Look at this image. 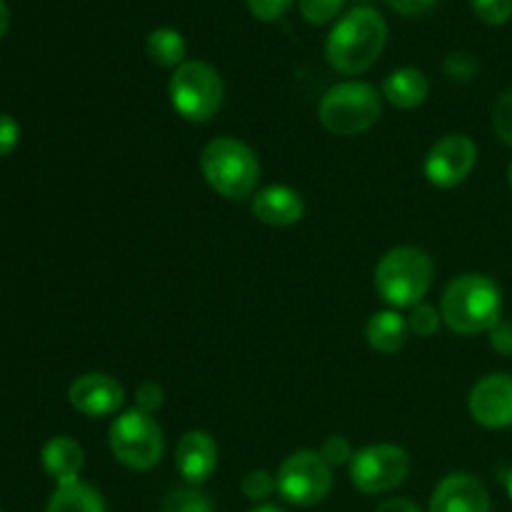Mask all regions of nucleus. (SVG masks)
<instances>
[{
  "label": "nucleus",
  "mask_w": 512,
  "mask_h": 512,
  "mask_svg": "<svg viewBox=\"0 0 512 512\" xmlns=\"http://www.w3.org/2000/svg\"><path fill=\"white\" fill-rule=\"evenodd\" d=\"M388 45V23L375 8H353L335 23L325 40V60L340 75H363Z\"/></svg>",
  "instance_id": "1"
},
{
  "label": "nucleus",
  "mask_w": 512,
  "mask_h": 512,
  "mask_svg": "<svg viewBox=\"0 0 512 512\" xmlns=\"http://www.w3.org/2000/svg\"><path fill=\"white\" fill-rule=\"evenodd\" d=\"M440 315L458 335L490 333L503 320V290L490 275L463 273L445 285Z\"/></svg>",
  "instance_id": "2"
},
{
  "label": "nucleus",
  "mask_w": 512,
  "mask_h": 512,
  "mask_svg": "<svg viewBox=\"0 0 512 512\" xmlns=\"http://www.w3.org/2000/svg\"><path fill=\"white\" fill-rule=\"evenodd\" d=\"M200 173L210 190L225 200H250L258 193L260 160L258 153L233 135L210 140L200 153Z\"/></svg>",
  "instance_id": "3"
},
{
  "label": "nucleus",
  "mask_w": 512,
  "mask_h": 512,
  "mask_svg": "<svg viewBox=\"0 0 512 512\" xmlns=\"http://www.w3.org/2000/svg\"><path fill=\"white\" fill-rule=\"evenodd\" d=\"M435 280V263L418 245H398L375 265L373 283L388 308L405 310L423 303Z\"/></svg>",
  "instance_id": "4"
},
{
  "label": "nucleus",
  "mask_w": 512,
  "mask_h": 512,
  "mask_svg": "<svg viewBox=\"0 0 512 512\" xmlns=\"http://www.w3.org/2000/svg\"><path fill=\"white\" fill-rule=\"evenodd\" d=\"M383 113V95L365 80H345L328 88L320 98L318 118L328 133L338 138L368 133Z\"/></svg>",
  "instance_id": "5"
},
{
  "label": "nucleus",
  "mask_w": 512,
  "mask_h": 512,
  "mask_svg": "<svg viewBox=\"0 0 512 512\" xmlns=\"http://www.w3.org/2000/svg\"><path fill=\"white\" fill-rule=\"evenodd\" d=\"M168 98L175 113L188 123H208L220 113L225 100V83L218 68L205 60H185L173 70Z\"/></svg>",
  "instance_id": "6"
},
{
  "label": "nucleus",
  "mask_w": 512,
  "mask_h": 512,
  "mask_svg": "<svg viewBox=\"0 0 512 512\" xmlns=\"http://www.w3.org/2000/svg\"><path fill=\"white\" fill-rule=\"evenodd\" d=\"M108 445L120 465L135 473H148L163 460L165 433L155 415L130 408L115 415L110 423Z\"/></svg>",
  "instance_id": "7"
},
{
  "label": "nucleus",
  "mask_w": 512,
  "mask_h": 512,
  "mask_svg": "<svg viewBox=\"0 0 512 512\" xmlns=\"http://www.w3.org/2000/svg\"><path fill=\"white\" fill-rule=\"evenodd\" d=\"M278 495L295 508H313L333 490V468L318 450H295L275 473Z\"/></svg>",
  "instance_id": "8"
},
{
  "label": "nucleus",
  "mask_w": 512,
  "mask_h": 512,
  "mask_svg": "<svg viewBox=\"0 0 512 512\" xmlns=\"http://www.w3.org/2000/svg\"><path fill=\"white\" fill-rule=\"evenodd\" d=\"M413 460L405 448L395 443H375L355 450L350 460V483L365 495H383L400 488L408 480Z\"/></svg>",
  "instance_id": "9"
},
{
  "label": "nucleus",
  "mask_w": 512,
  "mask_h": 512,
  "mask_svg": "<svg viewBox=\"0 0 512 512\" xmlns=\"http://www.w3.org/2000/svg\"><path fill=\"white\" fill-rule=\"evenodd\" d=\"M478 163V145L465 133H448L428 150L423 173L430 185L450 190L463 185Z\"/></svg>",
  "instance_id": "10"
},
{
  "label": "nucleus",
  "mask_w": 512,
  "mask_h": 512,
  "mask_svg": "<svg viewBox=\"0 0 512 512\" xmlns=\"http://www.w3.org/2000/svg\"><path fill=\"white\" fill-rule=\"evenodd\" d=\"M470 418L488 430L512 428V375L490 373L470 388Z\"/></svg>",
  "instance_id": "11"
},
{
  "label": "nucleus",
  "mask_w": 512,
  "mask_h": 512,
  "mask_svg": "<svg viewBox=\"0 0 512 512\" xmlns=\"http://www.w3.org/2000/svg\"><path fill=\"white\" fill-rule=\"evenodd\" d=\"M68 400L75 413L85 418H110L123 413L125 388L108 373H85L70 383Z\"/></svg>",
  "instance_id": "12"
},
{
  "label": "nucleus",
  "mask_w": 512,
  "mask_h": 512,
  "mask_svg": "<svg viewBox=\"0 0 512 512\" xmlns=\"http://www.w3.org/2000/svg\"><path fill=\"white\" fill-rule=\"evenodd\" d=\"M175 468L188 485L200 488L218 470V443L205 430H188L175 445Z\"/></svg>",
  "instance_id": "13"
},
{
  "label": "nucleus",
  "mask_w": 512,
  "mask_h": 512,
  "mask_svg": "<svg viewBox=\"0 0 512 512\" xmlns=\"http://www.w3.org/2000/svg\"><path fill=\"white\" fill-rule=\"evenodd\" d=\"M428 512H490V495L475 475L450 473L430 495Z\"/></svg>",
  "instance_id": "14"
},
{
  "label": "nucleus",
  "mask_w": 512,
  "mask_h": 512,
  "mask_svg": "<svg viewBox=\"0 0 512 512\" xmlns=\"http://www.w3.org/2000/svg\"><path fill=\"white\" fill-rule=\"evenodd\" d=\"M250 210L258 223L270 228H290L298 225L305 215V198L295 188L283 183L265 185L250 198Z\"/></svg>",
  "instance_id": "15"
},
{
  "label": "nucleus",
  "mask_w": 512,
  "mask_h": 512,
  "mask_svg": "<svg viewBox=\"0 0 512 512\" xmlns=\"http://www.w3.org/2000/svg\"><path fill=\"white\" fill-rule=\"evenodd\" d=\"M40 463L58 485L78 483L85 468V450L70 435H55L40 450Z\"/></svg>",
  "instance_id": "16"
},
{
  "label": "nucleus",
  "mask_w": 512,
  "mask_h": 512,
  "mask_svg": "<svg viewBox=\"0 0 512 512\" xmlns=\"http://www.w3.org/2000/svg\"><path fill=\"white\" fill-rule=\"evenodd\" d=\"M380 95H383L393 108L415 110L428 100L430 80L423 70L413 68V65H403V68L385 75Z\"/></svg>",
  "instance_id": "17"
},
{
  "label": "nucleus",
  "mask_w": 512,
  "mask_h": 512,
  "mask_svg": "<svg viewBox=\"0 0 512 512\" xmlns=\"http://www.w3.org/2000/svg\"><path fill=\"white\" fill-rule=\"evenodd\" d=\"M410 335L413 333H410L408 315H403L395 308L378 310L365 323V340L380 355H393L403 350Z\"/></svg>",
  "instance_id": "18"
},
{
  "label": "nucleus",
  "mask_w": 512,
  "mask_h": 512,
  "mask_svg": "<svg viewBox=\"0 0 512 512\" xmlns=\"http://www.w3.org/2000/svg\"><path fill=\"white\" fill-rule=\"evenodd\" d=\"M45 512H108V510H105L103 495H100L93 485L78 480V483L58 485L55 493L50 495Z\"/></svg>",
  "instance_id": "19"
},
{
  "label": "nucleus",
  "mask_w": 512,
  "mask_h": 512,
  "mask_svg": "<svg viewBox=\"0 0 512 512\" xmlns=\"http://www.w3.org/2000/svg\"><path fill=\"white\" fill-rule=\"evenodd\" d=\"M145 53H148L150 63L158 65V68H180L185 63V55H188V45L180 30L168 28H155L153 33L145 40Z\"/></svg>",
  "instance_id": "20"
},
{
  "label": "nucleus",
  "mask_w": 512,
  "mask_h": 512,
  "mask_svg": "<svg viewBox=\"0 0 512 512\" xmlns=\"http://www.w3.org/2000/svg\"><path fill=\"white\" fill-rule=\"evenodd\" d=\"M160 512H215V508L208 493L195 485H185V488H175L165 495Z\"/></svg>",
  "instance_id": "21"
},
{
  "label": "nucleus",
  "mask_w": 512,
  "mask_h": 512,
  "mask_svg": "<svg viewBox=\"0 0 512 512\" xmlns=\"http://www.w3.org/2000/svg\"><path fill=\"white\" fill-rule=\"evenodd\" d=\"M240 490H243V495L250 500V503L260 505L265 503L270 495L278 493V485H275V475L270 473V470L258 468L243 475V480H240Z\"/></svg>",
  "instance_id": "22"
},
{
  "label": "nucleus",
  "mask_w": 512,
  "mask_h": 512,
  "mask_svg": "<svg viewBox=\"0 0 512 512\" xmlns=\"http://www.w3.org/2000/svg\"><path fill=\"white\" fill-rule=\"evenodd\" d=\"M408 325H410V333H415L418 338H433L435 333L440 330L443 325V315L435 305L430 303H418L415 308H410L408 315Z\"/></svg>",
  "instance_id": "23"
},
{
  "label": "nucleus",
  "mask_w": 512,
  "mask_h": 512,
  "mask_svg": "<svg viewBox=\"0 0 512 512\" xmlns=\"http://www.w3.org/2000/svg\"><path fill=\"white\" fill-rule=\"evenodd\" d=\"M345 3L348 0H298V8L310 25H325L343 13Z\"/></svg>",
  "instance_id": "24"
},
{
  "label": "nucleus",
  "mask_w": 512,
  "mask_h": 512,
  "mask_svg": "<svg viewBox=\"0 0 512 512\" xmlns=\"http://www.w3.org/2000/svg\"><path fill=\"white\" fill-rule=\"evenodd\" d=\"M443 73L448 75L453 83H470V80L480 73V63L475 55L465 53V50H453V53H448V58L443 60Z\"/></svg>",
  "instance_id": "25"
},
{
  "label": "nucleus",
  "mask_w": 512,
  "mask_h": 512,
  "mask_svg": "<svg viewBox=\"0 0 512 512\" xmlns=\"http://www.w3.org/2000/svg\"><path fill=\"white\" fill-rule=\"evenodd\" d=\"M470 8L478 15V20L493 25V28H500L512 20V0H470Z\"/></svg>",
  "instance_id": "26"
},
{
  "label": "nucleus",
  "mask_w": 512,
  "mask_h": 512,
  "mask_svg": "<svg viewBox=\"0 0 512 512\" xmlns=\"http://www.w3.org/2000/svg\"><path fill=\"white\" fill-rule=\"evenodd\" d=\"M318 453L323 455V460L330 465V468H340V465H350L355 450H353V443H350L345 435H330V438L323 440Z\"/></svg>",
  "instance_id": "27"
},
{
  "label": "nucleus",
  "mask_w": 512,
  "mask_h": 512,
  "mask_svg": "<svg viewBox=\"0 0 512 512\" xmlns=\"http://www.w3.org/2000/svg\"><path fill=\"white\" fill-rule=\"evenodd\" d=\"M493 130L500 143L512 148V90L503 93L493 108Z\"/></svg>",
  "instance_id": "28"
},
{
  "label": "nucleus",
  "mask_w": 512,
  "mask_h": 512,
  "mask_svg": "<svg viewBox=\"0 0 512 512\" xmlns=\"http://www.w3.org/2000/svg\"><path fill=\"white\" fill-rule=\"evenodd\" d=\"M165 403V390L163 385H158L155 380H145L135 390V408L143 410V413L155 415Z\"/></svg>",
  "instance_id": "29"
},
{
  "label": "nucleus",
  "mask_w": 512,
  "mask_h": 512,
  "mask_svg": "<svg viewBox=\"0 0 512 512\" xmlns=\"http://www.w3.org/2000/svg\"><path fill=\"white\" fill-rule=\"evenodd\" d=\"M245 3H248L253 18L263 20V23H273V20L283 18L293 8L295 0H245Z\"/></svg>",
  "instance_id": "30"
},
{
  "label": "nucleus",
  "mask_w": 512,
  "mask_h": 512,
  "mask_svg": "<svg viewBox=\"0 0 512 512\" xmlns=\"http://www.w3.org/2000/svg\"><path fill=\"white\" fill-rule=\"evenodd\" d=\"M20 143V125L13 115L0 113V158L10 155Z\"/></svg>",
  "instance_id": "31"
},
{
  "label": "nucleus",
  "mask_w": 512,
  "mask_h": 512,
  "mask_svg": "<svg viewBox=\"0 0 512 512\" xmlns=\"http://www.w3.org/2000/svg\"><path fill=\"white\" fill-rule=\"evenodd\" d=\"M490 348L500 355L512 358V320H500L493 330L488 333Z\"/></svg>",
  "instance_id": "32"
},
{
  "label": "nucleus",
  "mask_w": 512,
  "mask_h": 512,
  "mask_svg": "<svg viewBox=\"0 0 512 512\" xmlns=\"http://www.w3.org/2000/svg\"><path fill=\"white\" fill-rule=\"evenodd\" d=\"M395 13L405 15V18H418V15H425L430 8H433L438 0H385Z\"/></svg>",
  "instance_id": "33"
},
{
  "label": "nucleus",
  "mask_w": 512,
  "mask_h": 512,
  "mask_svg": "<svg viewBox=\"0 0 512 512\" xmlns=\"http://www.w3.org/2000/svg\"><path fill=\"white\" fill-rule=\"evenodd\" d=\"M375 512H423V510L408 498H388L378 505V510Z\"/></svg>",
  "instance_id": "34"
},
{
  "label": "nucleus",
  "mask_w": 512,
  "mask_h": 512,
  "mask_svg": "<svg viewBox=\"0 0 512 512\" xmlns=\"http://www.w3.org/2000/svg\"><path fill=\"white\" fill-rule=\"evenodd\" d=\"M8 25H10V13H8V5L5 0H0V38L8 33Z\"/></svg>",
  "instance_id": "35"
},
{
  "label": "nucleus",
  "mask_w": 512,
  "mask_h": 512,
  "mask_svg": "<svg viewBox=\"0 0 512 512\" xmlns=\"http://www.w3.org/2000/svg\"><path fill=\"white\" fill-rule=\"evenodd\" d=\"M250 512H285V510L278 508V505H273V503H260V505H255Z\"/></svg>",
  "instance_id": "36"
},
{
  "label": "nucleus",
  "mask_w": 512,
  "mask_h": 512,
  "mask_svg": "<svg viewBox=\"0 0 512 512\" xmlns=\"http://www.w3.org/2000/svg\"><path fill=\"white\" fill-rule=\"evenodd\" d=\"M505 488H508V495H510V500H512V470L508 473V478H505Z\"/></svg>",
  "instance_id": "37"
},
{
  "label": "nucleus",
  "mask_w": 512,
  "mask_h": 512,
  "mask_svg": "<svg viewBox=\"0 0 512 512\" xmlns=\"http://www.w3.org/2000/svg\"><path fill=\"white\" fill-rule=\"evenodd\" d=\"M508 185H510V190H512V160H510V165H508Z\"/></svg>",
  "instance_id": "38"
},
{
  "label": "nucleus",
  "mask_w": 512,
  "mask_h": 512,
  "mask_svg": "<svg viewBox=\"0 0 512 512\" xmlns=\"http://www.w3.org/2000/svg\"><path fill=\"white\" fill-rule=\"evenodd\" d=\"M0 512H3V510H0Z\"/></svg>",
  "instance_id": "39"
}]
</instances>
